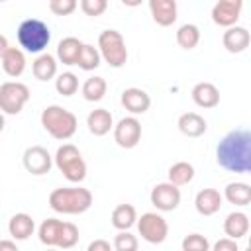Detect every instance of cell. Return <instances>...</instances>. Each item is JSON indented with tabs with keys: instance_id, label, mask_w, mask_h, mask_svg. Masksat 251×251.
Returning <instances> with one entry per match:
<instances>
[{
	"instance_id": "8992f818",
	"label": "cell",
	"mask_w": 251,
	"mask_h": 251,
	"mask_svg": "<svg viewBox=\"0 0 251 251\" xmlns=\"http://www.w3.org/2000/svg\"><path fill=\"white\" fill-rule=\"evenodd\" d=\"M98 53L100 57L114 69H120L127 63V47L126 39L118 29H104L98 35Z\"/></svg>"
},
{
	"instance_id": "484cf974",
	"label": "cell",
	"mask_w": 251,
	"mask_h": 251,
	"mask_svg": "<svg viewBox=\"0 0 251 251\" xmlns=\"http://www.w3.org/2000/svg\"><path fill=\"white\" fill-rule=\"evenodd\" d=\"M31 71H33V76L41 82L45 80H51L55 75H57V59L49 53H41L33 65H31Z\"/></svg>"
},
{
	"instance_id": "5b68a950",
	"label": "cell",
	"mask_w": 251,
	"mask_h": 251,
	"mask_svg": "<svg viewBox=\"0 0 251 251\" xmlns=\"http://www.w3.org/2000/svg\"><path fill=\"white\" fill-rule=\"evenodd\" d=\"M53 163L69 182H82L86 178V163L78 147L73 143H63L57 149Z\"/></svg>"
},
{
	"instance_id": "8fae6325",
	"label": "cell",
	"mask_w": 251,
	"mask_h": 251,
	"mask_svg": "<svg viewBox=\"0 0 251 251\" xmlns=\"http://www.w3.org/2000/svg\"><path fill=\"white\" fill-rule=\"evenodd\" d=\"M24 167L27 173L35 175V176H41V175H47L53 167V157L49 155V151L41 145H31L24 151Z\"/></svg>"
},
{
	"instance_id": "8d00e7d4",
	"label": "cell",
	"mask_w": 251,
	"mask_h": 251,
	"mask_svg": "<svg viewBox=\"0 0 251 251\" xmlns=\"http://www.w3.org/2000/svg\"><path fill=\"white\" fill-rule=\"evenodd\" d=\"M76 0H49V10L55 16H69L76 10Z\"/></svg>"
},
{
	"instance_id": "b9f144b4",
	"label": "cell",
	"mask_w": 251,
	"mask_h": 251,
	"mask_svg": "<svg viewBox=\"0 0 251 251\" xmlns=\"http://www.w3.org/2000/svg\"><path fill=\"white\" fill-rule=\"evenodd\" d=\"M4 126H6V122H4V114L0 112V131L4 129Z\"/></svg>"
},
{
	"instance_id": "7a4b0ae2",
	"label": "cell",
	"mask_w": 251,
	"mask_h": 251,
	"mask_svg": "<svg viewBox=\"0 0 251 251\" xmlns=\"http://www.w3.org/2000/svg\"><path fill=\"white\" fill-rule=\"evenodd\" d=\"M49 206L57 214H84L92 206V192L82 186H61L49 194Z\"/></svg>"
},
{
	"instance_id": "74e56055",
	"label": "cell",
	"mask_w": 251,
	"mask_h": 251,
	"mask_svg": "<svg viewBox=\"0 0 251 251\" xmlns=\"http://www.w3.org/2000/svg\"><path fill=\"white\" fill-rule=\"evenodd\" d=\"M212 251H239L237 247V241L235 239H229V237H222L214 243Z\"/></svg>"
},
{
	"instance_id": "1f68e13d",
	"label": "cell",
	"mask_w": 251,
	"mask_h": 251,
	"mask_svg": "<svg viewBox=\"0 0 251 251\" xmlns=\"http://www.w3.org/2000/svg\"><path fill=\"white\" fill-rule=\"evenodd\" d=\"M55 90L61 96H73L78 90V76L75 73H61L55 78Z\"/></svg>"
},
{
	"instance_id": "cb8c5ba5",
	"label": "cell",
	"mask_w": 251,
	"mask_h": 251,
	"mask_svg": "<svg viewBox=\"0 0 251 251\" xmlns=\"http://www.w3.org/2000/svg\"><path fill=\"white\" fill-rule=\"evenodd\" d=\"M224 231L229 239H241L249 231V218L243 212H231L224 220Z\"/></svg>"
},
{
	"instance_id": "2e32d148",
	"label": "cell",
	"mask_w": 251,
	"mask_h": 251,
	"mask_svg": "<svg viewBox=\"0 0 251 251\" xmlns=\"http://www.w3.org/2000/svg\"><path fill=\"white\" fill-rule=\"evenodd\" d=\"M224 202V196L220 194V190L216 188H204L196 194L194 198V208L200 216H214L216 212H220Z\"/></svg>"
},
{
	"instance_id": "4316f807",
	"label": "cell",
	"mask_w": 251,
	"mask_h": 251,
	"mask_svg": "<svg viewBox=\"0 0 251 251\" xmlns=\"http://www.w3.org/2000/svg\"><path fill=\"white\" fill-rule=\"evenodd\" d=\"M224 198L233 206H247L251 202V186L247 182H229L224 190Z\"/></svg>"
},
{
	"instance_id": "d6986e66",
	"label": "cell",
	"mask_w": 251,
	"mask_h": 251,
	"mask_svg": "<svg viewBox=\"0 0 251 251\" xmlns=\"http://www.w3.org/2000/svg\"><path fill=\"white\" fill-rule=\"evenodd\" d=\"M8 231L16 241H25L33 231H35V222L29 214L25 212H18L10 218L8 222Z\"/></svg>"
},
{
	"instance_id": "d590c367",
	"label": "cell",
	"mask_w": 251,
	"mask_h": 251,
	"mask_svg": "<svg viewBox=\"0 0 251 251\" xmlns=\"http://www.w3.org/2000/svg\"><path fill=\"white\" fill-rule=\"evenodd\" d=\"M78 6H80V10H82L86 16L96 18V16H102V14L106 12L108 2H106V0H80Z\"/></svg>"
},
{
	"instance_id": "603a6c76",
	"label": "cell",
	"mask_w": 251,
	"mask_h": 251,
	"mask_svg": "<svg viewBox=\"0 0 251 251\" xmlns=\"http://www.w3.org/2000/svg\"><path fill=\"white\" fill-rule=\"evenodd\" d=\"M82 41L76 39V37H65L59 41L57 45V59L71 67V65H76L78 63V57H80V51H82Z\"/></svg>"
},
{
	"instance_id": "277c9868",
	"label": "cell",
	"mask_w": 251,
	"mask_h": 251,
	"mask_svg": "<svg viewBox=\"0 0 251 251\" xmlns=\"http://www.w3.org/2000/svg\"><path fill=\"white\" fill-rule=\"evenodd\" d=\"M16 37H18V43L24 51L41 53L51 41V31H49V25L45 22H41L37 18H27L18 25Z\"/></svg>"
},
{
	"instance_id": "e0dca14e",
	"label": "cell",
	"mask_w": 251,
	"mask_h": 251,
	"mask_svg": "<svg viewBox=\"0 0 251 251\" xmlns=\"http://www.w3.org/2000/svg\"><path fill=\"white\" fill-rule=\"evenodd\" d=\"M86 126H88V131L96 137H102L106 135L112 127H114V118L110 114V110L106 108H96L92 110L88 116H86Z\"/></svg>"
},
{
	"instance_id": "7402d4cb",
	"label": "cell",
	"mask_w": 251,
	"mask_h": 251,
	"mask_svg": "<svg viewBox=\"0 0 251 251\" xmlns=\"http://www.w3.org/2000/svg\"><path fill=\"white\" fill-rule=\"evenodd\" d=\"M63 226H65V222L63 220H57V218L43 220L41 226H39V229H37L39 241L45 247H57L59 245V239H61V233H63Z\"/></svg>"
},
{
	"instance_id": "f35d334b",
	"label": "cell",
	"mask_w": 251,
	"mask_h": 251,
	"mask_svg": "<svg viewBox=\"0 0 251 251\" xmlns=\"http://www.w3.org/2000/svg\"><path fill=\"white\" fill-rule=\"evenodd\" d=\"M86 251H112V245L106 239H94V241L88 243Z\"/></svg>"
},
{
	"instance_id": "ffe728a7",
	"label": "cell",
	"mask_w": 251,
	"mask_h": 251,
	"mask_svg": "<svg viewBox=\"0 0 251 251\" xmlns=\"http://www.w3.org/2000/svg\"><path fill=\"white\" fill-rule=\"evenodd\" d=\"M192 100L200 108H216L220 104V90L212 82H198L192 88Z\"/></svg>"
},
{
	"instance_id": "44dd1931",
	"label": "cell",
	"mask_w": 251,
	"mask_h": 251,
	"mask_svg": "<svg viewBox=\"0 0 251 251\" xmlns=\"http://www.w3.org/2000/svg\"><path fill=\"white\" fill-rule=\"evenodd\" d=\"M0 61H2L4 73L8 76H12V78L20 76L25 71V55H24V51L20 47H8L4 51V55L0 57Z\"/></svg>"
},
{
	"instance_id": "f546056e",
	"label": "cell",
	"mask_w": 251,
	"mask_h": 251,
	"mask_svg": "<svg viewBox=\"0 0 251 251\" xmlns=\"http://www.w3.org/2000/svg\"><path fill=\"white\" fill-rule=\"evenodd\" d=\"M176 43H178V47H182L186 51L194 49L200 43V29H198V25H194V24H182L176 29Z\"/></svg>"
},
{
	"instance_id": "4fadbf2b",
	"label": "cell",
	"mask_w": 251,
	"mask_h": 251,
	"mask_svg": "<svg viewBox=\"0 0 251 251\" xmlns=\"http://www.w3.org/2000/svg\"><path fill=\"white\" fill-rule=\"evenodd\" d=\"M122 106L131 114V116H137V114H145L151 106V98L149 94L143 90V88H137V86H129L122 92Z\"/></svg>"
},
{
	"instance_id": "d6a6232c",
	"label": "cell",
	"mask_w": 251,
	"mask_h": 251,
	"mask_svg": "<svg viewBox=\"0 0 251 251\" xmlns=\"http://www.w3.org/2000/svg\"><path fill=\"white\" fill-rule=\"evenodd\" d=\"M139 241L129 231H118L114 237V251H137Z\"/></svg>"
},
{
	"instance_id": "ab89813d",
	"label": "cell",
	"mask_w": 251,
	"mask_h": 251,
	"mask_svg": "<svg viewBox=\"0 0 251 251\" xmlns=\"http://www.w3.org/2000/svg\"><path fill=\"white\" fill-rule=\"evenodd\" d=\"M0 251H20L12 239H0Z\"/></svg>"
},
{
	"instance_id": "7c38bea8",
	"label": "cell",
	"mask_w": 251,
	"mask_h": 251,
	"mask_svg": "<svg viewBox=\"0 0 251 251\" xmlns=\"http://www.w3.org/2000/svg\"><path fill=\"white\" fill-rule=\"evenodd\" d=\"M243 2L241 0H220L212 8V22L222 27H233L239 20Z\"/></svg>"
},
{
	"instance_id": "30bf717a",
	"label": "cell",
	"mask_w": 251,
	"mask_h": 251,
	"mask_svg": "<svg viewBox=\"0 0 251 251\" xmlns=\"http://www.w3.org/2000/svg\"><path fill=\"white\" fill-rule=\"evenodd\" d=\"M151 204L161 212H173L180 204V188L171 182H159L151 188Z\"/></svg>"
},
{
	"instance_id": "83f0119b",
	"label": "cell",
	"mask_w": 251,
	"mask_h": 251,
	"mask_svg": "<svg viewBox=\"0 0 251 251\" xmlns=\"http://www.w3.org/2000/svg\"><path fill=\"white\" fill-rule=\"evenodd\" d=\"M192 178H194V167H192V163L178 161V163H175V165L169 167V180L167 182H171L175 186H184V184L192 182Z\"/></svg>"
},
{
	"instance_id": "ee69618b",
	"label": "cell",
	"mask_w": 251,
	"mask_h": 251,
	"mask_svg": "<svg viewBox=\"0 0 251 251\" xmlns=\"http://www.w3.org/2000/svg\"><path fill=\"white\" fill-rule=\"evenodd\" d=\"M243 251H249V249H243Z\"/></svg>"
},
{
	"instance_id": "6da1fadb",
	"label": "cell",
	"mask_w": 251,
	"mask_h": 251,
	"mask_svg": "<svg viewBox=\"0 0 251 251\" xmlns=\"http://www.w3.org/2000/svg\"><path fill=\"white\" fill-rule=\"evenodd\" d=\"M216 161L229 173L245 175L251 171V133L249 129H231L216 147Z\"/></svg>"
},
{
	"instance_id": "52a82bcc",
	"label": "cell",
	"mask_w": 251,
	"mask_h": 251,
	"mask_svg": "<svg viewBox=\"0 0 251 251\" xmlns=\"http://www.w3.org/2000/svg\"><path fill=\"white\" fill-rule=\"evenodd\" d=\"M29 88L24 82L8 80L0 84V112L8 116H16L24 110V106L29 100Z\"/></svg>"
},
{
	"instance_id": "4dcf8cb0",
	"label": "cell",
	"mask_w": 251,
	"mask_h": 251,
	"mask_svg": "<svg viewBox=\"0 0 251 251\" xmlns=\"http://www.w3.org/2000/svg\"><path fill=\"white\" fill-rule=\"evenodd\" d=\"M100 61H102V57H100L98 49H96L94 45H90V43H84L76 65H78L82 71H94V69L100 67Z\"/></svg>"
},
{
	"instance_id": "d4e9b609",
	"label": "cell",
	"mask_w": 251,
	"mask_h": 251,
	"mask_svg": "<svg viewBox=\"0 0 251 251\" xmlns=\"http://www.w3.org/2000/svg\"><path fill=\"white\" fill-rule=\"evenodd\" d=\"M112 226L118 229V231H127L135 222H137V212L131 204H118L114 210H112Z\"/></svg>"
},
{
	"instance_id": "9a60e30c",
	"label": "cell",
	"mask_w": 251,
	"mask_h": 251,
	"mask_svg": "<svg viewBox=\"0 0 251 251\" xmlns=\"http://www.w3.org/2000/svg\"><path fill=\"white\" fill-rule=\"evenodd\" d=\"M222 43H224L226 51H229V53H243L251 43V33L247 27L233 25V27H227L224 31Z\"/></svg>"
},
{
	"instance_id": "9c48e42d",
	"label": "cell",
	"mask_w": 251,
	"mask_h": 251,
	"mask_svg": "<svg viewBox=\"0 0 251 251\" xmlns=\"http://www.w3.org/2000/svg\"><path fill=\"white\" fill-rule=\"evenodd\" d=\"M141 139V124L135 116H126L114 126V141L122 149H133Z\"/></svg>"
},
{
	"instance_id": "3957f363",
	"label": "cell",
	"mask_w": 251,
	"mask_h": 251,
	"mask_svg": "<svg viewBox=\"0 0 251 251\" xmlns=\"http://www.w3.org/2000/svg\"><path fill=\"white\" fill-rule=\"evenodd\" d=\"M41 126L53 139L65 141L75 135L78 120L71 110L59 104H51V106H45L41 112Z\"/></svg>"
},
{
	"instance_id": "60d3db41",
	"label": "cell",
	"mask_w": 251,
	"mask_h": 251,
	"mask_svg": "<svg viewBox=\"0 0 251 251\" xmlns=\"http://www.w3.org/2000/svg\"><path fill=\"white\" fill-rule=\"evenodd\" d=\"M8 47H10V45H8V39H6V35H2V33H0V57L4 55V51H6Z\"/></svg>"
},
{
	"instance_id": "ac0fdd59",
	"label": "cell",
	"mask_w": 251,
	"mask_h": 251,
	"mask_svg": "<svg viewBox=\"0 0 251 251\" xmlns=\"http://www.w3.org/2000/svg\"><path fill=\"white\" fill-rule=\"evenodd\" d=\"M176 126H178L180 133L186 135V137H200L208 129L206 120L200 114H196V112H184V114H180Z\"/></svg>"
},
{
	"instance_id": "ba28073f",
	"label": "cell",
	"mask_w": 251,
	"mask_h": 251,
	"mask_svg": "<svg viewBox=\"0 0 251 251\" xmlns=\"http://www.w3.org/2000/svg\"><path fill=\"white\" fill-rule=\"evenodd\" d=\"M135 224H137V231H139L141 239H145L147 243L159 245L169 235V224L157 212H145V214H141V218H137Z\"/></svg>"
},
{
	"instance_id": "836d02e7",
	"label": "cell",
	"mask_w": 251,
	"mask_h": 251,
	"mask_svg": "<svg viewBox=\"0 0 251 251\" xmlns=\"http://www.w3.org/2000/svg\"><path fill=\"white\" fill-rule=\"evenodd\" d=\"M78 243V227L71 222H65L63 226V233H61V239H59V249H71Z\"/></svg>"
},
{
	"instance_id": "e575fe53",
	"label": "cell",
	"mask_w": 251,
	"mask_h": 251,
	"mask_svg": "<svg viewBox=\"0 0 251 251\" xmlns=\"http://www.w3.org/2000/svg\"><path fill=\"white\" fill-rule=\"evenodd\" d=\"M182 251H210V243L202 233H188L182 239Z\"/></svg>"
},
{
	"instance_id": "7bdbcfd3",
	"label": "cell",
	"mask_w": 251,
	"mask_h": 251,
	"mask_svg": "<svg viewBox=\"0 0 251 251\" xmlns=\"http://www.w3.org/2000/svg\"><path fill=\"white\" fill-rule=\"evenodd\" d=\"M45 251H57V249H55V247H47Z\"/></svg>"
},
{
	"instance_id": "5bb4252c",
	"label": "cell",
	"mask_w": 251,
	"mask_h": 251,
	"mask_svg": "<svg viewBox=\"0 0 251 251\" xmlns=\"http://www.w3.org/2000/svg\"><path fill=\"white\" fill-rule=\"evenodd\" d=\"M149 12L157 25L169 27L176 22L178 8L175 0H149Z\"/></svg>"
},
{
	"instance_id": "f1b7e54d",
	"label": "cell",
	"mask_w": 251,
	"mask_h": 251,
	"mask_svg": "<svg viewBox=\"0 0 251 251\" xmlns=\"http://www.w3.org/2000/svg\"><path fill=\"white\" fill-rule=\"evenodd\" d=\"M108 90V82L104 80V76H90L84 80L80 92H82V98L88 100V102H98L104 98Z\"/></svg>"
}]
</instances>
